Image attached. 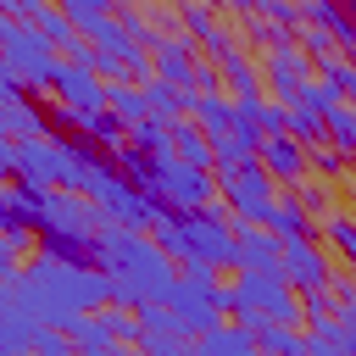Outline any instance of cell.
<instances>
[{"instance_id":"1f68e13d","label":"cell","mask_w":356,"mask_h":356,"mask_svg":"<svg viewBox=\"0 0 356 356\" xmlns=\"http://www.w3.org/2000/svg\"><path fill=\"white\" fill-rule=\"evenodd\" d=\"M295 206H300L312 222H323V217L334 211V189H328V184H300V189H295Z\"/></svg>"},{"instance_id":"5bb4252c","label":"cell","mask_w":356,"mask_h":356,"mask_svg":"<svg viewBox=\"0 0 356 356\" xmlns=\"http://www.w3.org/2000/svg\"><path fill=\"white\" fill-rule=\"evenodd\" d=\"M50 95H56V106H67V111H78V117L106 111V83H100L83 61H61L56 78H50Z\"/></svg>"},{"instance_id":"30bf717a","label":"cell","mask_w":356,"mask_h":356,"mask_svg":"<svg viewBox=\"0 0 356 356\" xmlns=\"http://www.w3.org/2000/svg\"><path fill=\"white\" fill-rule=\"evenodd\" d=\"M278 273H284V284L295 289V300L300 295H323L339 273H334V261H328V250L317 245V239H300V245H278Z\"/></svg>"},{"instance_id":"6da1fadb","label":"cell","mask_w":356,"mask_h":356,"mask_svg":"<svg viewBox=\"0 0 356 356\" xmlns=\"http://www.w3.org/2000/svg\"><path fill=\"white\" fill-rule=\"evenodd\" d=\"M95 273L106 278L111 289V306L117 312H145V306H161L178 267L156 250L150 234H134V228H117V222H100L95 228Z\"/></svg>"},{"instance_id":"d590c367","label":"cell","mask_w":356,"mask_h":356,"mask_svg":"<svg viewBox=\"0 0 356 356\" xmlns=\"http://www.w3.org/2000/svg\"><path fill=\"white\" fill-rule=\"evenodd\" d=\"M22 356H78V350L67 345V334H56V328H39V334H33V345H28Z\"/></svg>"},{"instance_id":"d6a6232c","label":"cell","mask_w":356,"mask_h":356,"mask_svg":"<svg viewBox=\"0 0 356 356\" xmlns=\"http://www.w3.org/2000/svg\"><path fill=\"white\" fill-rule=\"evenodd\" d=\"M134 150L156 161V156H172V139H167L161 122H139V128H134Z\"/></svg>"},{"instance_id":"836d02e7","label":"cell","mask_w":356,"mask_h":356,"mask_svg":"<svg viewBox=\"0 0 356 356\" xmlns=\"http://www.w3.org/2000/svg\"><path fill=\"white\" fill-rule=\"evenodd\" d=\"M306 172H317V178L334 184V178H345V156L328 150V145H312V150H306Z\"/></svg>"},{"instance_id":"ffe728a7","label":"cell","mask_w":356,"mask_h":356,"mask_svg":"<svg viewBox=\"0 0 356 356\" xmlns=\"http://www.w3.org/2000/svg\"><path fill=\"white\" fill-rule=\"evenodd\" d=\"M261 228L273 234V245H300V239H317V222H312V217L295 206V195H278Z\"/></svg>"},{"instance_id":"f546056e","label":"cell","mask_w":356,"mask_h":356,"mask_svg":"<svg viewBox=\"0 0 356 356\" xmlns=\"http://www.w3.org/2000/svg\"><path fill=\"white\" fill-rule=\"evenodd\" d=\"M289 106H300V111H312V117H328L334 106H350V100H339V95H334L323 78H312V83H300V95H295Z\"/></svg>"},{"instance_id":"7c38bea8","label":"cell","mask_w":356,"mask_h":356,"mask_svg":"<svg viewBox=\"0 0 356 356\" xmlns=\"http://www.w3.org/2000/svg\"><path fill=\"white\" fill-rule=\"evenodd\" d=\"M134 350L139 356H189V334L178 328V317L167 306H145V312H134Z\"/></svg>"},{"instance_id":"2e32d148","label":"cell","mask_w":356,"mask_h":356,"mask_svg":"<svg viewBox=\"0 0 356 356\" xmlns=\"http://www.w3.org/2000/svg\"><path fill=\"white\" fill-rule=\"evenodd\" d=\"M256 167L273 178V189H278V184H289V189H300V184H306V150H300L289 134L261 139V145H256Z\"/></svg>"},{"instance_id":"f1b7e54d","label":"cell","mask_w":356,"mask_h":356,"mask_svg":"<svg viewBox=\"0 0 356 356\" xmlns=\"http://www.w3.org/2000/svg\"><path fill=\"white\" fill-rule=\"evenodd\" d=\"M323 145L339 150V156L356 150V111H350V106H334V111L323 117Z\"/></svg>"},{"instance_id":"277c9868","label":"cell","mask_w":356,"mask_h":356,"mask_svg":"<svg viewBox=\"0 0 356 356\" xmlns=\"http://www.w3.org/2000/svg\"><path fill=\"white\" fill-rule=\"evenodd\" d=\"M228 312H234V328H250V323H278V328H300V300L295 289L284 284V273H239L228 284Z\"/></svg>"},{"instance_id":"8992f818","label":"cell","mask_w":356,"mask_h":356,"mask_svg":"<svg viewBox=\"0 0 356 356\" xmlns=\"http://www.w3.org/2000/svg\"><path fill=\"white\" fill-rule=\"evenodd\" d=\"M139 189L161 211H206V206H217V178L211 172H195V167L172 161V156H156L145 167V184Z\"/></svg>"},{"instance_id":"484cf974","label":"cell","mask_w":356,"mask_h":356,"mask_svg":"<svg viewBox=\"0 0 356 356\" xmlns=\"http://www.w3.org/2000/svg\"><path fill=\"white\" fill-rule=\"evenodd\" d=\"M189 122H195L206 139H217V134H228V128H234V106L222 100V89H211V95H195V106H189Z\"/></svg>"},{"instance_id":"d4e9b609","label":"cell","mask_w":356,"mask_h":356,"mask_svg":"<svg viewBox=\"0 0 356 356\" xmlns=\"http://www.w3.org/2000/svg\"><path fill=\"white\" fill-rule=\"evenodd\" d=\"M245 334H250L256 356H300V350H306V334H300V328H278V323H250Z\"/></svg>"},{"instance_id":"e575fe53","label":"cell","mask_w":356,"mask_h":356,"mask_svg":"<svg viewBox=\"0 0 356 356\" xmlns=\"http://www.w3.org/2000/svg\"><path fill=\"white\" fill-rule=\"evenodd\" d=\"M95 317H100V328H106V339H111V345H128V350H134V317H128V312L106 306V312H95Z\"/></svg>"},{"instance_id":"7402d4cb","label":"cell","mask_w":356,"mask_h":356,"mask_svg":"<svg viewBox=\"0 0 356 356\" xmlns=\"http://www.w3.org/2000/svg\"><path fill=\"white\" fill-rule=\"evenodd\" d=\"M189 356H256V345H250V334H245V328L217 323V328H206V334H195V339H189Z\"/></svg>"},{"instance_id":"f35d334b","label":"cell","mask_w":356,"mask_h":356,"mask_svg":"<svg viewBox=\"0 0 356 356\" xmlns=\"http://www.w3.org/2000/svg\"><path fill=\"white\" fill-rule=\"evenodd\" d=\"M11 178V145H0V184Z\"/></svg>"},{"instance_id":"ab89813d","label":"cell","mask_w":356,"mask_h":356,"mask_svg":"<svg viewBox=\"0 0 356 356\" xmlns=\"http://www.w3.org/2000/svg\"><path fill=\"white\" fill-rule=\"evenodd\" d=\"M0 145H11V134H6V106H0Z\"/></svg>"},{"instance_id":"4dcf8cb0","label":"cell","mask_w":356,"mask_h":356,"mask_svg":"<svg viewBox=\"0 0 356 356\" xmlns=\"http://www.w3.org/2000/svg\"><path fill=\"white\" fill-rule=\"evenodd\" d=\"M172 22H178L184 39H189V33H195V39H211V33H217V11H211V6H178Z\"/></svg>"},{"instance_id":"3957f363","label":"cell","mask_w":356,"mask_h":356,"mask_svg":"<svg viewBox=\"0 0 356 356\" xmlns=\"http://www.w3.org/2000/svg\"><path fill=\"white\" fill-rule=\"evenodd\" d=\"M145 234L156 239V250L167 261H184V273H217V267H228V250H234V222L222 217V206L161 211Z\"/></svg>"},{"instance_id":"5b68a950","label":"cell","mask_w":356,"mask_h":356,"mask_svg":"<svg viewBox=\"0 0 356 356\" xmlns=\"http://www.w3.org/2000/svg\"><path fill=\"white\" fill-rule=\"evenodd\" d=\"M0 67H6L28 95H44L50 78H56V67H61V56L39 39V28H28L22 17L0 11Z\"/></svg>"},{"instance_id":"e0dca14e","label":"cell","mask_w":356,"mask_h":356,"mask_svg":"<svg viewBox=\"0 0 356 356\" xmlns=\"http://www.w3.org/2000/svg\"><path fill=\"white\" fill-rule=\"evenodd\" d=\"M295 22L317 28L334 50H356V22H350L339 6H328V0H306V6H295Z\"/></svg>"},{"instance_id":"83f0119b","label":"cell","mask_w":356,"mask_h":356,"mask_svg":"<svg viewBox=\"0 0 356 356\" xmlns=\"http://www.w3.org/2000/svg\"><path fill=\"white\" fill-rule=\"evenodd\" d=\"M323 239H328V250H334L339 261H356V228H350V217H345L339 206L317 222V245H323Z\"/></svg>"},{"instance_id":"74e56055","label":"cell","mask_w":356,"mask_h":356,"mask_svg":"<svg viewBox=\"0 0 356 356\" xmlns=\"http://www.w3.org/2000/svg\"><path fill=\"white\" fill-rule=\"evenodd\" d=\"M22 95H28V89H22V83H17V78L0 67V106H11V100H22Z\"/></svg>"},{"instance_id":"cb8c5ba5","label":"cell","mask_w":356,"mask_h":356,"mask_svg":"<svg viewBox=\"0 0 356 356\" xmlns=\"http://www.w3.org/2000/svg\"><path fill=\"white\" fill-rule=\"evenodd\" d=\"M167 139H172V161H184V167H195V172H211V150H206V134L184 117V122H172L167 128Z\"/></svg>"},{"instance_id":"603a6c76","label":"cell","mask_w":356,"mask_h":356,"mask_svg":"<svg viewBox=\"0 0 356 356\" xmlns=\"http://www.w3.org/2000/svg\"><path fill=\"white\" fill-rule=\"evenodd\" d=\"M206 150H211V167H217V172H234V167H250V161H256V134L228 128V134L206 139Z\"/></svg>"},{"instance_id":"8d00e7d4","label":"cell","mask_w":356,"mask_h":356,"mask_svg":"<svg viewBox=\"0 0 356 356\" xmlns=\"http://www.w3.org/2000/svg\"><path fill=\"white\" fill-rule=\"evenodd\" d=\"M28 250V239H11V234H0V284H11L17 278V256Z\"/></svg>"},{"instance_id":"52a82bcc","label":"cell","mask_w":356,"mask_h":356,"mask_svg":"<svg viewBox=\"0 0 356 356\" xmlns=\"http://www.w3.org/2000/svg\"><path fill=\"white\" fill-rule=\"evenodd\" d=\"M161 306H167V312L178 317V328L195 339V334H206V328L222 323V312H228V284H222L217 273H178Z\"/></svg>"},{"instance_id":"7a4b0ae2","label":"cell","mask_w":356,"mask_h":356,"mask_svg":"<svg viewBox=\"0 0 356 356\" xmlns=\"http://www.w3.org/2000/svg\"><path fill=\"white\" fill-rule=\"evenodd\" d=\"M11 295L39 328H56V334H67V323H78L83 312L111 306V289L95 267H67V261H50V256H33L11 278Z\"/></svg>"},{"instance_id":"9c48e42d","label":"cell","mask_w":356,"mask_h":356,"mask_svg":"<svg viewBox=\"0 0 356 356\" xmlns=\"http://www.w3.org/2000/svg\"><path fill=\"white\" fill-rule=\"evenodd\" d=\"M11 178L17 189H67V139H17L11 145Z\"/></svg>"},{"instance_id":"4316f807","label":"cell","mask_w":356,"mask_h":356,"mask_svg":"<svg viewBox=\"0 0 356 356\" xmlns=\"http://www.w3.org/2000/svg\"><path fill=\"white\" fill-rule=\"evenodd\" d=\"M106 111L122 122V134H134V128L145 122V95H139L134 83H111V89H106Z\"/></svg>"},{"instance_id":"44dd1931","label":"cell","mask_w":356,"mask_h":356,"mask_svg":"<svg viewBox=\"0 0 356 356\" xmlns=\"http://www.w3.org/2000/svg\"><path fill=\"white\" fill-rule=\"evenodd\" d=\"M139 95H145V122H161V128H172V122H184L189 117V106H195V95L189 89H167V83H139Z\"/></svg>"},{"instance_id":"8fae6325","label":"cell","mask_w":356,"mask_h":356,"mask_svg":"<svg viewBox=\"0 0 356 356\" xmlns=\"http://www.w3.org/2000/svg\"><path fill=\"white\" fill-rule=\"evenodd\" d=\"M256 72L267 78V89L278 95V106H289L300 95V83H312V56L295 44V39H273L256 61Z\"/></svg>"},{"instance_id":"d6986e66","label":"cell","mask_w":356,"mask_h":356,"mask_svg":"<svg viewBox=\"0 0 356 356\" xmlns=\"http://www.w3.org/2000/svg\"><path fill=\"white\" fill-rule=\"evenodd\" d=\"M228 267H239V273H273V267H278V245H273V234H267V228H234Z\"/></svg>"},{"instance_id":"ac0fdd59","label":"cell","mask_w":356,"mask_h":356,"mask_svg":"<svg viewBox=\"0 0 356 356\" xmlns=\"http://www.w3.org/2000/svg\"><path fill=\"white\" fill-rule=\"evenodd\" d=\"M228 106H234V128L256 134V145L284 134V106H278V100H261V95H239V100H228Z\"/></svg>"},{"instance_id":"9a60e30c","label":"cell","mask_w":356,"mask_h":356,"mask_svg":"<svg viewBox=\"0 0 356 356\" xmlns=\"http://www.w3.org/2000/svg\"><path fill=\"white\" fill-rule=\"evenodd\" d=\"M206 50H211V72H222L228 78V89H234V100L239 95H261V72H256V56L250 50H239V39H228L222 28L206 39Z\"/></svg>"},{"instance_id":"4fadbf2b","label":"cell","mask_w":356,"mask_h":356,"mask_svg":"<svg viewBox=\"0 0 356 356\" xmlns=\"http://www.w3.org/2000/svg\"><path fill=\"white\" fill-rule=\"evenodd\" d=\"M145 56H150V78H156V83H167V89H189V83H195V67H200V61H195V44H189L184 33H156ZM189 95H195V89H189Z\"/></svg>"},{"instance_id":"ba28073f","label":"cell","mask_w":356,"mask_h":356,"mask_svg":"<svg viewBox=\"0 0 356 356\" xmlns=\"http://www.w3.org/2000/svg\"><path fill=\"white\" fill-rule=\"evenodd\" d=\"M217 195H222V217H234V228H261L267 211H273V200H278L273 178H267L256 161L222 172V178H217Z\"/></svg>"}]
</instances>
